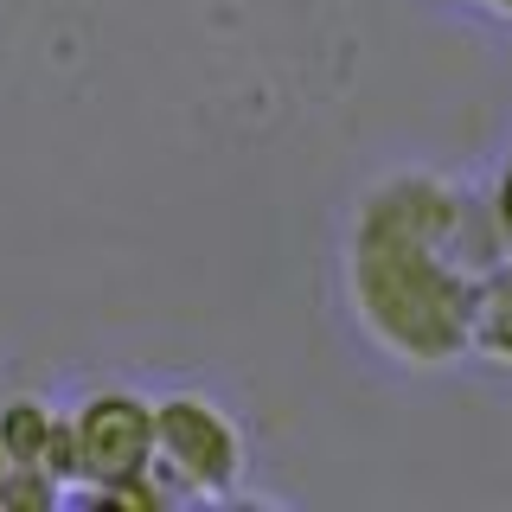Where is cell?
Here are the masks:
<instances>
[{
  "instance_id": "6",
  "label": "cell",
  "mask_w": 512,
  "mask_h": 512,
  "mask_svg": "<svg viewBox=\"0 0 512 512\" xmlns=\"http://www.w3.org/2000/svg\"><path fill=\"white\" fill-rule=\"evenodd\" d=\"M474 352H487L493 365H512V256L487 276L474 314Z\"/></svg>"
},
{
  "instance_id": "4",
  "label": "cell",
  "mask_w": 512,
  "mask_h": 512,
  "mask_svg": "<svg viewBox=\"0 0 512 512\" xmlns=\"http://www.w3.org/2000/svg\"><path fill=\"white\" fill-rule=\"evenodd\" d=\"M71 487H109V480H135L154 455V404L135 391H90L71 416ZM64 487V493H71Z\"/></svg>"
},
{
  "instance_id": "8",
  "label": "cell",
  "mask_w": 512,
  "mask_h": 512,
  "mask_svg": "<svg viewBox=\"0 0 512 512\" xmlns=\"http://www.w3.org/2000/svg\"><path fill=\"white\" fill-rule=\"evenodd\" d=\"M480 7H493V13H512V0H480Z\"/></svg>"
},
{
  "instance_id": "3",
  "label": "cell",
  "mask_w": 512,
  "mask_h": 512,
  "mask_svg": "<svg viewBox=\"0 0 512 512\" xmlns=\"http://www.w3.org/2000/svg\"><path fill=\"white\" fill-rule=\"evenodd\" d=\"M154 480L167 500H231L244 480V429L212 397L173 391L154 404Z\"/></svg>"
},
{
  "instance_id": "7",
  "label": "cell",
  "mask_w": 512,
  "mask_h": 512,
  "mask_svg": "<svg viewBox=\"0 0 512 512\" xmlns=\"http://www.w3.org/2000/svg\"><path fill=\"white\" fill-rule=\"evenodd\" d=\"M493 224H500V231H506V244H512V160H506L500 186H493Z\"/></svg>"
},
{
  "instance_id": "2",
  "label": "cell",
  "mask_w": 512,
  "mask_h": 512,
  "mask_svg": "<svg viewBox=\"0 0 512 512\" xmlns=\"http://www.w3.org/2000/svg\"><path fill=\"white\" fill-rule=\"evenodd\" d=\"M352 237H378V244H410V250H436L448 263L493 276L506 263V231L493 224V212H480L474 192L448 173L410 167V173H384L378 186H365L359 212H352Z\"/></svg>"
},
{
  "instance_id": "5",
  "label": "cell",
  "mask_w": 512,
  "mask_h": 512,
  "mask_svg": "<svg viewBox=\"0 0 512 512\" xmlns=\"http://www.w3.org/2000/svg\"><path fill=\"white\" fill-rule=\"evenodd\" d=\"M52 429H58V410L45 404V397H7V404H0V448L32 461V468H45Z\"/></svg>"
},
{
  "instance_id": "1",
  "label": "cell",
  "mask_w": 512,
  "mask_h": 512,
  "mask_svg": "<svg viewBox=\"0 0 512 512\" xmlns=\"http://www.w3.org/2000/svg\"><path fill=\"white\" fill-rule=\"evenodd\" d=\"M487 276L448 263L436 250L378 244L352 237L346 244V295L352 314L397 365H448L474 352V314Z\"/></svg>"
}]
</instances>
